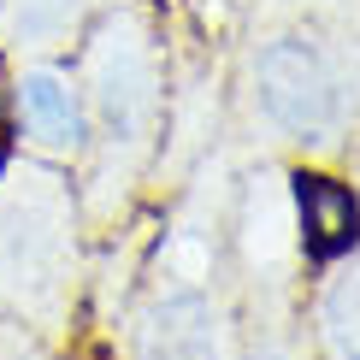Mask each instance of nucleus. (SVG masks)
<instances>
[{
	"instance_id": "nucleus-5",
	"label": "nucleus",
	"mask_w": 360,
	"mask_h": 360,
	"mask_svg": "<svg viewBox=\"0 0 360 360\" xmlns=\"http://www.w3.org/2000/svg\"><path fill=\"white\" fill-rule=\"evenodd\" d=\"M12 136H18V154L77 172L89 148V107H83L77 65H65L59 53L18 59V71H12Z\"/></svg>"
},
{
	"instance_id": "nucleus-6",
	"label": "nucleus",
	"mask_w": 360,
	"mask_h": 360,
	"mask_svg": "<svg viewBox=\"0 0 360 360\" xmlns=\"http://www.w3.org/2000/svg\"><path fill=\"white\" fill-rule=\"evenodd\" d=\"M290 207H295V254L307 266H331L360 243V189L319 166L290 172Z\"/></svg>"
},
{
	"instance_id": "nucleus-4",
	"label": "nucleus",
	"mask_w": 360,
	"mask_h": 360,
	"mask_svg": "<svg viewBox=\"0 0 360 360\" xmlns=\"http://www.w3.org/2000/svg\"><path fill=\"white\" fill-rule=\"evenodd\" d=\"M130 360H236V331L213 283V248L172 236L130 313Z\"/></svg>"
},
{
	"instance_id": "nucleus-10",
	"label": "nucleus",
	"mask_w": 360,
	"mask_h": 360,
	"mask_svg": "<svg viewBox=\"0 0 360 360\" xmlns=\"http://www.w3.org/2000/svg\"><path fill=\"white\" fill-rule=\"evenodd\" d=\"M12 160H18V136H12V130H0V177L12 172Z\"/></svg>"
},
{
	"instance_id": "nucleus-9",
	"label": "nucleus",
	"mask_w": 360,
	"mask_h": 360,
	"mask_svg": "<svg viewBox=\"0 0 360 360\" xmlns=\"http://www.w3.org/2000/svg\"><path fill=\"white\" fill-rule=\"evenodd\" d=\"M0 130H12V71H6V53H0Z\"/></svg>"
},
{
	"instance_id": "nucleus-1",
	"label": "nucleus",
	"mask_w": 360,
	"mask_h": 360,
	"mask_svg": "<svg viewBox=\"0 0 360 360\" xmlns=\"http://www.w3.org/2000/svg\"><path fill=\"white\" fill-rule=\"evenodd\" d=\"M77 83L89 107V148L77 160L83 224L107 231L160 154L166 130V59L142 6L112 0L77 41Z\"/></svg>"
},
{
	"instance_id": "nucleus-7",
	"label": "nucleus",
	"mask_w": 360,
	"mask_h": 360,
	"mask_svg": "<svg viewBox=\"0 0 360 360\" xmlns=\"http://www.w3.org/2000/svg\"><path fill=\"white\" fill-rule=\"evenodd\" d=\"M112 0H0V53H71Z\"/></svg>"
},
{
	"instance_id": "nucleus-2",
	"label": "nucleus",
	"mask_w": 360,
	"mask_h": 360,
	"mask_svg": "<svg viewBox=\"0 0 360 360\" xmlns=\"http://www.w3.org/2000/svg\"><path fill=\"white\" fill-rule=\"evenodd\" d=\"M243 101L272 148L337 154L360 118V41L319 6L278 12L243 59Z\"/></svg>"
},
{
	"instance_id": "nucleus-8",
	"label": "nucleus",
	"mask_w": 360,
	"mask_h": 360,
	"mask_svg": "<svg viewBox=\"0 0 360 360\" xmlns=\"http://www.w3.org/2000/svg\"><path fill=\"white\" fill-rule=\"evenodd\" d=\"M313 337L325 360H360V243L342 260L319 266L313 290Z\"/></svg>"
},
{
	"instance_id": "nucleus-3",
	"label": "nucleus",
	"mask_w": 360,
	"mask_h": 360,
	"mask_svg": "<svg viewBox=\"0 0 360 360\" xmlns=\"http://www.w3.org/2000/svg\"><path fill=\"white\" fill-rule=\"evenodd\" d=\"M83 283V201L65 166L18 154L0 177V319L59 342Z\"/></svg>"
}]
</instances>
